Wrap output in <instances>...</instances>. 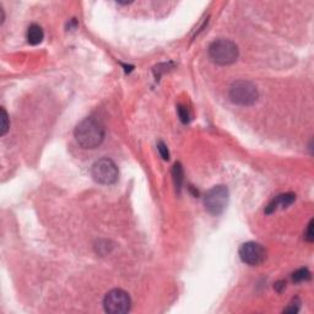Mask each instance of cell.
Returning a JSON list of instances; mask_svg holds the SVG:
<instances>
[{
  "label": "cell",
  "instance_id": "1",
  "mask_svg": "<svg viewBox=\"0 0 314 314\" xmlns=\"http://www.w3.org/2000/svg\"><path fill=\"white\" fill-rule=\"evenodd\" d=\"M74 135L83 149H95L104 140V125L95 117H87L76 125Z\"/></svg>",
  "mask_w": 314,
  "mask_h": 314
},
{
  "label": "cell",
  "instance_id": "2",
  "mask_svg": "<svg viewBox=\"0 0 314 314\" xmlns=\"http://www.w3.org/2000/svg\"><path fill=\"white\" fill-rule=\"evenodd\" d=\"M238 55V47L230 39H216L209 46V57L217 65L233 64Z\"/></svg>",
  "mask_w": 314,
  "mask_h": 314
},
{
  "label": "cell",
  "instance_id": "3",
  "mask_svg": "<svg viewBox=\"0 0 314 314\" xmlns=\"http://www.w3.org/2000/svg\"><path fill=\"white\" fill-rule=\"evenodd\" d=\"M230 99L234 104L238 106H252L257 102L259 92L254 83L250 81L238 80L234 81L230 87Z\"/></svg>",
  "mask_w": 314,
  "mask_h": 314
},
{
  "label": "cell",
  "instance_id": "4",
  "mask_svg": "<svg viewBox=\"0 0 314 314\" xmlns=\"http://www.w3.org/2000/svg\"><path fill=\"white\" fill-rule=\"evenodd\" d=\"M91 174L97 183L109 185L115 184L117 182L118 177H119V171H118V167L116 166L115 162L111 159L104 157V159L95 162L91 168Z\"/></svg>",
  "mask_w": 314,
  "mask_h": 314
},
{
  "label": "cell",
  "instance_id": "5",
  "mask_svg": "<svg viewBox=\"0 0 314 314\" xmlns=\"http://www.w3.org/2000/svg\"><path fill=\"white\" fill-rule=\"evenodd\" d=\"M104 311L111 314L128 313L132 308V299L125 291L120 288L111 290L104 296L103 299Z\"/></svg>",
  "mask_w": 314,
  "mask_h": 314
},
{
  "label": "cell",
  "instance_id": "6",
  "mask_svg": "<svg viewBox=\"0 0 314 314\" xmlns=\"http://www.w3.org/2000/svg\"><path fill=\"white\" fill-rule=\"evenodd\" d=\"M229 203V189L225 185H216L206 193L204 198L205 209L214 216L223 213Z\"/></svg>",
  "mask_w": 314,
  "mask_h": 314
},
{
  "label": "cell",
  "instance_id": "7",
  "mask_svg": "<svg viewBox=\"0 0 314 314\" xmlns=\"http://www.w3.org/2000/svg\"><path fill=\"white\" fill-rule=\"evenodd\" d=\"M239 258L243 263L252 266L260 265L266 258V250L258 242H246L239 248Z\"/></svg>",
  "mask_w": 314,
  "mask_h": 314
},
{
  "label": "cell",
  "instance_id": "8",
  "mask_svg": "<svg viewBox=\"0 0 314 314\" xmlns=\"http://www.w3.org/2000/svg\"><path fill=\"white\" fill-rule=\"evenodd\" d=\"M295 200H296V195L294 193H285V194L278 195L275 199H273L270 203L267 204V206L265 208V214L270 215L278 209L287 208V206H290L291 204L294 203Z\"/></svg>",
  "mask_w": 314,
  "mask_h": 314
},
{
  "label": "cell",
  "instance_id": "9",
  "mask_svg": "<svg viewBox=\"0 0 314 314\" xmlns=\"http://www.w3.org/2000/svg\"><path fill=\"white\" fill-rule=\"evenodd\" d=\"M44 38V32L42 27L37 24H32L27 30V42L32 46L39 44Z\"/></svg>",
  "mask_w": 314,
  "mask_h": 314
},
{
  "label": "cell",
  "instance_id": "10",
  "mask_svg": "<svg viewBox=\"0 0 314 314\" xmlns=\"http://www.w3.org/2000/svg\"><path fill=\"white\" fill-rule=\"evenodd\" d=\"M311 271L307 269V267H302V269H298V270L295 271L292 274V280L295 282H306V281L311 280Z\"/></svg>",
  "mask_w": 314,
  "mask_h": 314
},
{
  "label": "cell",
  "instance_id": "11",
  "mask_svg": "<svg viewBox=\"0 0 314 314\" xmlns=\"http://www.w3.org/2000/svg\"><path fill=\"white\" fill-rule=\"evenodd\" d=\"M173 179H174V184H176V188L178 189V192L182 188V183H183V169L181 164H176L173 166Z\"/></svg>",
  "mask_w": 314,
  "mask_h": 314
},
{
  "label": "cell",
  "instance_id": "12",
  "mask_svg": "<svg viewBox=\"0 0 314 314\" xmlns=\"http://www.w3.org/2000/svg\"><path fill=\"white\" fill-rule=\"evenodd\" d=\"M9 129V118H8V113H6L5 108L1 107V132L0 134L1 135H5L6 132Z\"/></svg>",
  "mask_w": 314,
  "mask_h": 314
},
{
  "label": "cell",
  "instance_id": "13",
  "mask_svg": "<svg viewBox=\"0 0 314 314\" xmlns=\"http://www.w3.org/2000/svg\"><path fill=\"white\" fill-rule=\"evenodd\" d=\"M178 116H179V119L182 120V123H184V124L189 123L190 115H189V112H188V109L185 108V107H183V106L178 107Z\"/></svg>",
  "mask_w": 314,
  "mask_h": 314
},
{
  "label": "cell",
  "instance_id": "14",
  "mask_svg": "<svg viewBox=\"0 0 314 314\" xmlns=\"http://www.w3.org/2000/svg\"><path fill=\"white\" fill-rule=\"evenodd\" d=\"M157 150H159V152H160V155H161L162 159H164L165 161H168L169 151H168V149H167L166 144L162 143V141H160V143L157 144Z\"/></svg>",
  "mask_w": 314,
  "mask_h": 314
},
{
  "label": "cell",
  "instance_id": "15",
  "mask_svg": "<svg viewBox=\"0 0 314 314\" xmlns=\"http://www.w3.org/2000/svg\"><path fill=\"white\" fill-rule=\"evenodd\" d=\"M304 239L309 243L314 241V232H313V220L309 221L308 226H307L306 231H304Z\"/></svg>",
  "mask_w": 314,
  "mask_h": 314
},
{
  "label": "cell",
  "instance_id": "16",
  "mask_svg": "<svg viewBox=\"0 0 314 314\" xmlns=\"http://www.w3.org/2000/svg\"><path fill=\"white\" fill-rule=\"evenodd\" d=\"M299 304H301V302H299L298 298L294 299V301L291 302L290 306H288L287 308L283 309V312H290V313H297V312L299 311Z\"/></svg>",
  "mask_w": 314,
  "mask_h": 314
},
{
  "label": "cell",
  "instance_id": "17",
  "mask_svg": "<svg viewBox=\"0 0 314 314\" xmlns=\"http://www.w3.org/2000/svg\"><path fill=\"white\" fill-rule=\"evenodd\" d=\"M285 285L286 283L283 282V281H279V282L275 283V288L279 291V292H281V290H282V288H285Z\"/></svg>",
  "mask_w": 314,
  "mask_h": 314
}]
</instances>
